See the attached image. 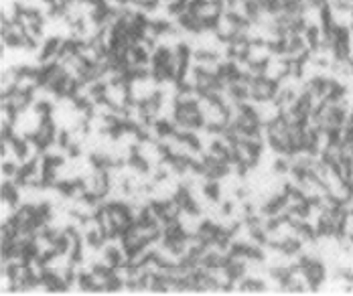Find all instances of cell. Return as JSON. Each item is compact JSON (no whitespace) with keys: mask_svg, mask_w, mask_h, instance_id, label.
Here are the masks:
<instances>
[{"mask_svg":"<svg viewBox=\"0 0 353 296\" xmlns=\"http://www.w3.org/2000/svg\"><path fill=\"white\" fill-rule=\"evenodd\" d=\"M279 81L268 79L264 75L252 79V100L254 102H266V100H276L279 94Z\"/></svg>","mask_w":353,"mask_h":296,"instance_id":"cell-1","label":"cell"},{"mask_svg":"<svg viewBox=\"0 0 353 296\" xmlns=\"http://www.w3.org/2000/svg\"><path fill=\"white\" fill-rule=\"evenodd\" d=\"M33 102H35V94L25 92V89H19V87H14V89H10L8 94L2 96V106L10 108L14 114L25 112Z\"/></svg>","mask_w":353,"mask_h":296,"instance_id":"cell-2","label":"cell"},{"mask_svg":"<svg viewBox=\"0 0 353 296\" xmlns=\"http://www.w3.org/2000/svg\"><path fill=\"white\" fill-rule=\"evenodd\" d=\"M114 6H120V8H126V6H132L134 0H110Z\"/></svg>","mask_w":353,"mask_h":296,"instance_id":"cell-3","label":"cell"}]
</instances>
